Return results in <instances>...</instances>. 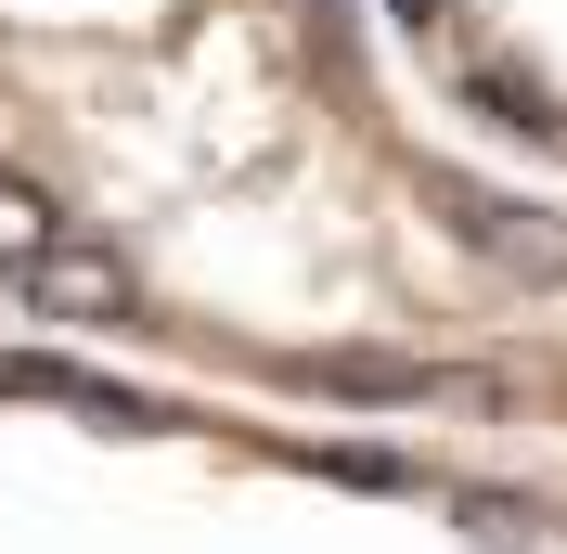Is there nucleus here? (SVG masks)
Masks as SVG:
<instances>
[{
	"mask_svg": "<svg viewBox=\"0 0 567 554\" xmlns=\"http://www.w3.org/2000/svg\"><path fill=\"white\" fill-rule=\"evenodd\" d=\"M452 219H464V245H477V258H503L516 284H567V219L516 207V194H452Z\"/></svg>",
	"mask_w": 567,
	"mask_h": 554,
	"instance_id": "nucleus-1",
	"label": "nucleus"
},
{
	"mask_svg": "<svg viewBox=\"0 0 567 554\" xmlns=\"http://www.w3.org/2000/svg\"><path fill=\"white\" fill-rule=\"evenodd\" d=\"M310 13H336V0H310Z\"/></svg>",
	"mask_w": 567,
	"mask_h": 554,
	"instance_id": "nucleus-5",
	"label": "nucleus"
},
{
	"mask_svg": "<svg viewBox=\"0 0 567 554\" xmlns=\"http://www.w3.org/2000/svg\"><path fill=\"white\" fill-rule=\"evenodd\" d=\"M27 297H39V310H52V322H130V271H116V258H104V245H52V258H39V271H27Z\"/></svg>",
	"mask_w": 567,
	"mask_h": 554,
	"instance_id": "nucleus-2",
	"label": "nucleus"
},
{
	"mask_svg": "<svg viewBox=\"0 0 567 554\" xmlns=\"http://www.w3.org/2000/svg\"><path fill=\"white\" fill-rule=\"evenodd\" d=\"M388 13H400V27H439V0H388Z\"/></svg>",
	"mask_w": 567,
	"mask_h": 554,
	"instance_id": "nucleus-4",
	"label": "nucleus"
},
{
	"mask_svg": "<svg viewBox=\"0 0 567 554\" xmlns=\"http://www.w3.org/2000/svg\"><path fill=\"white\" fill-rule=\"evenodd\" d=\"M52 245H65V219H52V194H39L27 168H0V271L27 284L39 258H52Z\"/></svg>",
	"mask_w": 567,
	"mask_h": 554,
	"instance_id": "nucleus-3",
	"label": "nucleus"
}]
</instances>
